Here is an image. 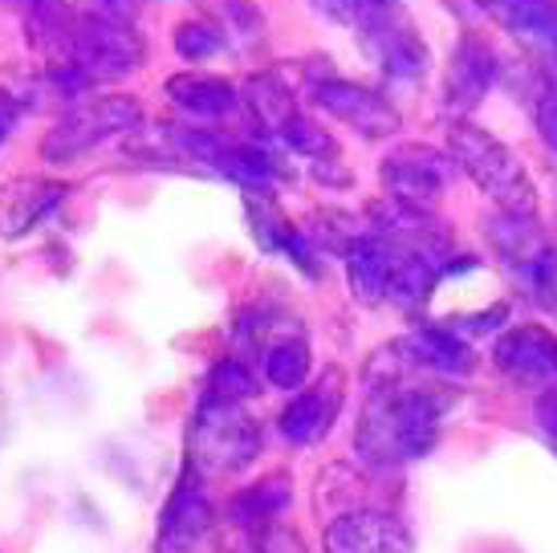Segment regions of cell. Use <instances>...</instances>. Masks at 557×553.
I'll return each instance as SVG.
<instances>
[{
    "label": "cell",
    "instance_id": "obj_1",
    "mask_svg": "<svg viewBox=\"0 0 557 553\" xmlns=\"http://www.w3.org/2000/svg\"><path fill=\"white\" fill-rule=\"evenodd\" d=\"M460 403L451 386L403 383L391 391H371L358 415L355 447L367 464H407L428 456L440 440L444 415Z\"/></svg>",
    "mask_w": 557,
    "mask_h": 553
},
{
    "label": "cell",
    "instance_id": "obj_2",
    "mask_svg": "<svg viewBox=\"0 0 557 553\" xmlns=\"http://www.w3.org/2000/svg\"><path fill=\"white\" fill-rule=\"evenodd\" d=\"M448 155L456 171H465L468 180L496 204V212L509 216H537V184L517 159L509 143H500L493 131L456 119L448 126Z\"/></svg>",
    "mask_w": 557,
    "mask_h": 553
},
{
    "label": "cell",
    "instance_id": "obj_3",
    "mask_svg": "<svg viewBox=\"0 0 557 553\" xmlns=\"http://www.w3.org/2000/svg\"><path fill=\"white\" fill-rule=\"evenodd\" d=\"M261 423L245 403L200 400L187 428V468L196 477H233L261 456Z\"/></svg>",
    "mask_w": 557,
    "mask_h": 553
},
{
    "label": "cell",
    "instance_id": "obj_4",
    "mask_svg": "<svg viewBox=\"0 0 557 553\" xmlns=\"http://www.w3.org/2000/svg\"><path fill=\"white\" fill-rule=\"evenodd\" d=\"M488 241L500 269L517 281V290H525L533 306L557 314V245L537 224V216L496 212L488 220Z\"/></svg>",
    "mask_w": 557,
    "mask_h": 553
},
{
    "label": "cell",
    "instance_id": "obj_5",
    "mask_svg": "<svg viewBox=\"0 0 557 553\" xmlns=\"http://www.w3.org/2000/svg\"><path fill=\"white\" fill-rule=\"evenodd\" d=\"M350 25L358 29V46L374 58V65L395 82H419L432 65V49L423 46L416 21L403 0H358Z\"/></svg>",
    "mask_w": 557,
    "mask_h": 553
},
{
    "label": "cell",
    "instance_id": "obj_6",
    "mask_svg": "<svg viewBox=\"0 0 557 553\" xmlns=\"http://www.w3.org/2000/svg\"><path fill=\"white\" fill-rule=\"evenodd\" d=\"M139 123L143 107L139 98H131V94H90V98H78L46 135L41 159L46 163H78L82 155L102 147L107 138L139 131Z\"/></svg>",
    "mask_w": 557,
    "mask_h": 553
},
{
    "label": "cell",
    "instance_id": "obj_7",
    "mask_svg": "<svg viewBox=\"0 0 557 553\" xmlns=\"http://www.w3.org/2000/svg\"><path fill=\"white\" fill-rule=\"evenodd\" d=\"M310 102L322 114H330L334 123L350 126L355 135L371 138V143H383V138H395L403 126L399 107L391 102L387 94H379L374 86H362V82H346V77H322L310 86Z\"/></svg>",
    "mask_w": 557,
    "mask_h": 553
},
{
    "label": "cell",
    "instance_id": "obj_8",
    "mask_svg": "<svg viewBox=\"0 0 557 553\" xmlns=\"http://www.w3.org/2000/svg\"><path fill=\"white\" fill-rule=\"evenodd\" d=\"M456 175L460 171L451 163V155L428 143H399L379 163V180L387 187V196L419 204V208H435V200L448 192Z\"/></svg>",
    "mask_w": 557,
    "mask_h": 553
},
{
    "label": "cell",
    "instance_id": "obj_9",
    "mask_svg": "<svg viewBox=\"0 0 557 553\" xmlns=\"http://www.w3.org/2000/svg\"><path fill=\"white\" fill-rule=\"evenodd\" d=\"M212 529H216V513L203 492V477L184 468V477L175 480L171 501L159 517L156 553H196L212 541Z\"/></svg>",
    "mask_w": 557,
    "mask_h": 553
},
{
    "label": "cell",
    "instance_id": "obj_10",
    "mask_svg": "<svg viewBox=\"0 0 557 553\" xmlns=\"http://www.w3.org/2000/svg\"><path fill=\"white\" fill-rule=\"evenodd\" d=\"M496 82H500V58H496V49L484 37H476V33H465L456 41V49H451L448 70H444V110L451 114V123L468 119L488 98V90H493Z\"/></svg>",
    "mask_w": 557,
    "mask_h": 553
},
{
    "label": "cell",
    "instance_id": "obj_11",
    "mask_svg": "<svg viewBox=\"0 0 557 553\" xmlns=\"http://www.w3.org/2000/svg\"><path fill=\"white\" fill-rule=\"evenodd\" d=\"M342 403H346V374L338 367L322 370L313 383H306L294 400L285 403V411L277 419L281 435L297 447L322 444L334 428V419L342 415Z\"/></svg>",
    "mask_w": 557,
    "mask_h": 553
},
{
    "label": "cell",
    "instance_id": "obj_12",
    "mask_svg": "<svg viewBox=\"0 0 557 553\" xmlns=\"http://www.w3.org/2000/svg\"><path fill=\"white\" fill-rule=\"evenodd\" d=\"M325 553H411L416 541L407 533V525L395 513L383 508H346L322 533Z\"/></svg>",
    "mask_w": 557,
    "mask_h": 553
},
{
    "label": "cell",
    "instance_id": "obj_13",
    "mask_svg": "<svg viewBox=\"0 0 557 553\" xmlns=\"http://www.w3.org/2000/svg\"><path fill=\"white\" fill-rule=\"evenodd\" d=\"M493 367L521 386H557V339L545 325H509L493 342Z\"/></svg>",
    "mask_w": 557,
    "mask_h": 553
},
{
    "label": "cell",
    "instance_id": "obj_14",
    "mask_svg": "<svg viewBox=\"0 0 557 553\" xmlns=\"http://www.w3.org/2000/svg\"><path fill=\"white\" fill-rule=\"evenodd\" d=\"M70 200V184L65 180H49V175H21L0 187V241H21L29 236L37 224H46Z\"/></svg>",
    "mask_w": 557,
    "mask_h": 553
},
{
    "label": "cell",
    "instance_id": "obj_15",
    "mask_svg": "<svg viewBox=\"0 0 557 553\" xmlns=\"http://www.w3.org/2000/svg\"><path fill=\"white\" fill-rule=\"evenodd\" d=\"M371 224L379 236H387L391 245L416 248V253H432V257H448V224L435 216V208H419V204L383 196L367 208Z\"/></svg>",
    "mask_w": 557,
    "mask_h": 553
},
{
    "label": "cell",
    "instance_id": "obj_16",
    "mask_svg": "<svg viewBox=\"0 0 557 553\" xmlns=\"http://www.w3.org/2000/svg\"><path fill=\"white\" fill-rule=\"evenodd\" d=\"M245 216H248V229H252V241H257L264 253H285L297 269H306L310 276H318V253H313V245L306 241V232L281 212V204L273 200V192L248 187Z\"/></svg>",
    "mask_w": 557,
    "mask_h": 553
},
{
    "label": "cell",
    "instance_id": "obj_17",
    "mask_svg": "<svg viewBox=\"0 0 557 553\" xmlns=\"http://www.w3.org/2000/svg\"><path fill=\"white\" fill-rule=\"evenodd\" d=\"M399 261V245H391L379 232H362L355 245L346 248V285L358 306H383L387 302V285Z\"/></svg>",
    "mask_w": 557,
    "mask_h": 553
},
{
    "label": "cell",
    "instance_id": "obj_18",
    "mask_svg": "<svg viewBox=\"0 0 557 553\" xmlns=\"http://www.w3.org/2000/svg\"><path fill=\"white\" fill-rule=\"evenodd\" d=\"M403 354L411 358V367L440 379H468L476 370V351L460 334H451L448 325H419L399 339Z\"/></svg>",
    "mask_w": 557,
    "mask_h": 553
},
{
    "label": "cell",
    "instance_id": "obj_19",
    "mask_svg": "<svg viewBox=\"0 0 557 553\" xmlns=\"http://www.w3.org/2000/svg\"><path fill=\"white\" fill-rule=\"evenodd\" d=\"M163 94L196 123H216L240 110V86L216 74H175L163 82Z\"/></svg>",
    "mask_w": 557,
    "mask_h": 553
},
{
    "label": "cell",
    "instance_id": "obj_20",
    "mask_svg": "<svg viewBox=\"0 0 557 553\" xmlns=\"http://www.w3.org/2000/svg\"><path fill=\"white\" fill-rule=\"evenodd\" d=\"M240 110L248 114V123L257 126L261 135L277 138L285 131V123L297 114L294 90L285 86V77L277 70H264V74H248L240 82Z\"/></svg>",
    "mask_w": 557,
    "mask_h": 553
},
{
    "label": "cell",
    "instance_id": "obj_21",
    "mask_svg": "<svg viewBox=\"0 0 557 553\" xmlns=\"http://www.w3.org/2000/svg\"><path fill=\"white\" fill-rule=\"evenodd\" d=\"M493 16L521 46L557 58V0H500Z\"/></svg>",
    "mask_w": 557,
    "mask_h": 553
},
{
    "label": "cell",
    "instance_id": "obj_22",
    "mask_svg": "<svg viewBox=\"0 0 557 553\" xmlns=\"http://www.w3.org/2000/svg\"><path fill=\"white\" fill-rule=\"evenodd\" d=\"M212 171L216 175H224V180H236V184L245 187H269L281 184L285 180V168H281V159L269 147H261V143H248V138H228L224 143V151L216 155V163H212Z\"/></svg>",
    "mask_w": 557,
    "mask_h": 553
},
{
    "label": "cell",
    "instance_id": "obj_23",
    "mask_svg": "<svg viewBox=\"0 0 557 553\" xmlns=\"http://www.w3.org/2000/svg\"><path fill=\"white\" fill-rule=\"evenodd\" d=\"M289 501H294V484H289V477H285V472H269L264 480L248 484L245 492H236V501L228 513H233V521L248 533V529H257V525L277 521L281 513L289 508Z\"/></svg>",
    "mask_w": 557,
    "mask_h": 553
},
{
    "label": "cell",
    "instance_id": "obj_24",
    "mask_svg": "<svg viewBox=\"0 0 557 553\" xmlns=\"http://www.w3.org/2000/svg\"><path fill=\"white\" fill-rule=\"evenodd\" d=\"M310 346L306 339H297V334H285V339H273L269 346L261 351V370L269 386H277V391H301V386L310 383Z\"/></svg>",
    "mask_w": 557,
    "mask_h": 553
},
{
    "label": "cell",
    "instance_id": "obj_25",
    "mask_svg": "<svg viewBox=\"0 0 557 553\" xmlns=\"http://www.w3.org/2000/svg\"><path fill=\"white\" fill-rule=\"evenodd\" d=\"M171 46H175V53H180L184 62H208V58H216L220 49L228 46V33H224V25H220L216 16L196 13L175 25Z\"/></svg>",
    "mask_w": 557,
    "mask_h": 553
},
{
    "label": "cell",
    "instance_id": "obj_26",
    "mask_svg": "<svg viewBox=\"0 0 557 553\" xmlns=\"http://www.w3.org/2000/svg\"><path fill=\"white\" fill-rule=\"evenodd\" d=\"M301 232L313 245V253H338V257H346V248L362 236V224L346 212H318L301 224Z\"/></svg>",
    "mask_w": 557,
    "mask_h": 553
},
{
    "label": "cell",
    "instance_id": "obj_27",
    "mask_svg": "<svg viewBox=\"0 0 557 553\" xmlns=\"http://www.w3.org/2000/svg\"><path fill=\"white\" fill-rule=\"evenodd\" d=\"M257 374L248 370L245 358H220L212 374H208V386H203V400H220V403H248L257 395Z\"/></svg>",
    "mask_w": 557,
    "mask_h": 553
},
{
    "label": "cell",
    "instance_id": "obj_28",
    "mask_svg": "<svg viewBox=\"0 0 557 553\" xmlns=\"http://www.w3.org/2000/svg\"><path fill=\"white\" fill-rule=\"evenodd\" d=\"M277 138L285 143V147H289V151L306 155V159H325V155H334V138L325 135V131L313 123L310 114H301V110H297L294 119L285 123V131H281Z\"/></svg>",
    "mask_w": 557,
    "mask_h": 553
},
{
    "label": "cell",
    "instance_id": "obj_29",
    "mask_svg": "<svg viewBox=\"0 0 557 553\" xmlns=\"http://www.w3.org/2000/svg\"><path fill=\"white\" fill-rule=\"evenodd\" d=\"M248 541H252L257 553H306V545H301V538H297L294 529H285V525H277V521L248 529Z\"/></svg>",
    "mask_w": 557,
    "mask_h": 553
},
{
    "label": "cell",
    "instance_id": "obj_30",
    "mask_svg": "<svg viewBox=\"0 0 557 553\" xmlns=\"http://www.w3.org/2000/svg\"><path fill=\"white\" fill-rule=\"evenodd\" d=\"M533 119H537V135L545 138V147L557 155V74L545 77V86L537 90V102H533Z\"/></svg>",
    "mask_w": 557,
    "mask_h": 553
},
{
    "label": "cell",
    "instance_id": "obj_31",
    "mask_svg": "<svg viewBox=\"0 0 557 553\" xmlns=\"http://www.w3.org/2000/svg\"><path fill=\"white\" fill-rule=\"evenodd\" d=\"M505 318H509V306L500 302V306H488V309H480V314L451 318V322H444V325H448L451 334H460V339L468 342V334H493V330H500V325H505Z\"/></svg>",
    "mask_w": 557,
    "mask_h": 553
},
{
    "label": "cell",
    "instance_id": "obj_32",
    "mask_svg": "<svg viewBox=\"0 0 557 553\" xmlns=\"http://www.w3.org/2000/svg\"><path fill=\"white\" fill-rule=\"evenodd\" d=\"M533 419H537L542 435L557 452V386H545L542 395H537V403H533Z\"/></svg>",
    "mask_w": 557,
    "mask_h": 553
},
{
    "label": "cell",
    "instance_id": "obj_33",
    "mask_svg": "<svg viewBox=\"0 0 557 553\" xmlns=\"http://www.w3.org/2000/svg\"><path fill=\"white\" fill-rule=\"evenodd\" d=\"M21 110H25L21 94H16L13 86H4V82H0V143L13 135L16 119H21Z\"/></svg>",
    "mask_w": 557,
    "mask_h": 553
},
{
    "label": "cell",
    "instance_id": "obj_34",
    "mask_svg": "<svg viewBox=\"0 0 557 553\" xmlns=\"http://www.w3.org/2000/svg\"><path fill=\"white\" fill-rule=\"evenodd\" d=\"M310 4L325 16V21L350 25V16H355V4H358V0H310Z\"/></svg>",
    "mask_w": 557,
    "mask_h": 553
},
{
    "label": "cell",
    "instance_id": "obj_35",
    "mask_svg": "<svg viewBox=\"0 0 557 553\" xmlns=\"http://www.w3.org/2000/svg\"><path fill=\"white\" fill-rule=\"evenodd\" d=\"M94 4H102V9H114V13H123L126 0H94Z\"/></svg>",
    "mask_w": 557,
    "mask_h": 553
},
{
    "label": "cell",
    "instance_id": "obj_36",
    "mask_svg": "<svg viewBox=\"0 0 557 553\" xmlns=\"http://www.w3.org/2000/svg\"><path fill=\"white\" fill-rule=\"evenodd\" d=\"M472 4H476V9H484V13H493L500 0H472Z\"/></svg>",
    "mask_w": 557,
    "mask_h": 553
},
{
    "label": "cell",
    "instance_id": "obj_37",
    "mask_svg": "<svg viewBox=\"0 0 557 553\" xmlns=\"http://www.w3.org/2000/svg\"><path fill=\"white\" fill-rule=\"evenodd\" d=\"M240 553H257V550H252V545H248V550H240Z\"/></svg>",
    "mask_w": 557,
    "mask_h": 553
}]
</instances>
